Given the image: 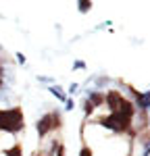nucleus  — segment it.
<instances>
[{"mask_svg":"<svg viewBox=\"0 0 150 156\" xmlns=\"http://www.w3.org/2000/svg\"><path fill=\"white\" fill-rule=\"evenodd\" d=\"M79 156H92V150L90 148H81L79 150Z\"/></svg>","mask_w":150,"mask_h":156,"instance_id":"f8f14e48","label":"nucleus"},{"mask_svg":"<svg viewBox=\"0 0 150 156\" xmlns=\"http://www.w3.org/2000/svg\"><path fill=\"white\" fill-rule=\"evenodd\" d=\"M38 81H42V83H48V85H52V77H48V75H38Z\"/></svg>","mask_w":150,"mask_h":156,"instance_id":"1a4fd4ad","label":"nucleus"},{"mask_svg":"<svg viewBox=\"0 0 150 156\" xmlns=\"http://www.w3.org/2000/svg\"><path fill=\"white\" fill-rule=\"evenodd\" d=\"M84 69H86V62H84V60H73V71H84Z\"/></svg>","mask_w":150,"mask_h":156,"instance_id":"6e6552de","label":"nucleus"},{"mask_svg":"<svg viewBox=\"0 0 150 156\" xmlns=\"http://www.w3.org/2000/svg\"><path fill=\"white\" fill-rule=\"evenodd\" d=\"M17 60H19V65H25V62H27L25 54H21V52H17Z\"/></svg>","mask_w":150,"mask_h":156,"instance_id":"9b49d317","label":"nucleus"},{"mask_svg":"<svg viewBox=\"0 0 150 156\" xmlns=\"http://www.w3.org/2000/svg\"><path fill=\"white\" fill-rule=\"evenodd\" d=\"M6 156H19V148H17V146H15V148H12L11 152H9V154Z\"/></svg>","mask_w":150,"mask_h":156,"instance_id":"2eb2a0df","label":"nucleus"},{"mask_svg":"<svg viewBox=\"0 0 150 156\" xmlns=\"http://www.w3.org/2000/svg\"><path fill=\"white\" fill-rule=\"evenodd\" d=\"M121 100H123V94H121L119 90H111V92H106V94H104V104L109 106L111 112H115V110L119 108Z\"/></svg>","mask_w":150,"mask_h":156,"instance_id":"7ed1b4c3","label":"nucleus"},{"mask_svg":"<svg viewBox=\"0 0 150 156\" xmlns=\"http://www.w3.org/2000/svg\"><path fill=\"white\" fill-rule=\"evenodd\" d=\"M73 106H75V102L71 100V98H67V102H65V110H73Z\"/></svg>","mask_w":150,"mask_h":156,"instance_id":"9d476101","label":"nucleus"},{"mask_svg":"<svg viewBox=\"0 0 150 156\" xmlns=\"http://www.w3.org/2000/svg\"><path fill=\"white\" fill-rule=\"evenodd\" d=\"M84 112H86L88 117H90V115L94 112V104H92L90 100H86V102H84Z\"/></svg>","mask_w":150,"mask_h":156,"instance_id":"0eeeda50","label":"nucleus"},{"mask_svg":"<svg viewBox=\"0 0 150 156\" xmlns=\"http://www.w3.org/2000/svg\"><path fill=\"white\" fill-rule=\"evenodd\" d=\"M142 156H150V142L144 146V152H142Z\"/></svg>","mask_w":150,"mask_h":156,"instance_id":"4468645a","label":"nucleus"},{"mask_svg":"<svg viewBox=\"0 0 150 156\" xmlns=\"http://www.w3.org/2000/svg\"><path fill=\"white\" fill-rule=\"evenodd\" d=\"M77 9H79V12H88L92 9V2L90 0H81V2H77Z\"/></svg>","mask_w":150,"mask_h":156,"instance_id":"423d86ee","label":"nucleus"},{"mask_svg":"<svg viewBox=\"0 0 150 156\" xmlns=\"http://www.w3.org/2000/svg\"><path fill=\"white\" fill-rule=\"evenodd\" d=\"M2 73H4V69L0 67V85H2Z\"/></svg>","mask_w":150,"mask_h":156,"instance_id":"dca6fc26","label":"nucleus"},{"mask_svg":"<svg viewBox=\"0 0 150 156\" xmlns=\"http://www.w3.org/2000/svg\"><path fill=\"white\" fill-rule=\"evenodd\" d=\"M59 115H61V112H48V115H44V117L36 123L38 137H40V140H44V137H46L54 127H59V125H61V117H59Z\"/></svg>","mask_w":150,"mask_h":156,"instance_id":"f03ea898","label":"nucleus"},{"mask_svg":"<svg viewBox=\"0 0 150 156\" xmlns=\"http://www.w3.org/2000/svg\"><path fill=\"white\" fill-rule=\"evenodd\" d=\"M48 92L56 98V100H61V102H67V98H69V96H67V92L62 90L61 85H48Z\"/></svg>","mask_w":150,"mask_h":156,"instance_id":"20e7f679","label":"nucleus"},{"mask_svg":"<svg viewBox=\"0 0 150 156\" xmlns=\"http://www.w3.org/2000/svg\"><path fill=\"white\" fill-rule=\"evenodd\" d=\"M77 90H79V83H71L69 85V94H75Z\"/></svg>","mask_w":150,"mask_h":156,"instance_id":"ddd939ff","label":"nucleus"},{"mask_svg":"<svg viewBox=\"0 0 150 156\" xmlns=\"http://www.w3.org/2000/svg\"><path fill=\"white\" fill-rule=\"evenodd\" d=\"M23 127V112L21 108H9V110H0V131L17 133Z\"/></svg>","mask_w":150,"mask_h":156,"instance_id":"f257e3e1","label":"nucleus"},{"mask_svg":"<svg viewBox=\"0 0 150 156\" xmlns=\"http://www.w3.org/2000/svg\"><path fill=\"white\" fill-rule=\"evenodd\" d=\"M86 100H90V102L94 104V108H96V106H100V104H104V94H102V92H96V90H92V92H88Z\"/></svg>","mask_w":150,"mask_h":156,"instance_id":"39448f33","label":"nucleus"}]
</instances>
